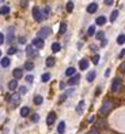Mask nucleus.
I'll return each instance as SVG.
<instances>
[{"mask_svg":"<svg viewBox=\"0 0 125 134\" xmlns=\"http://www.w3.org/2000/svg\"><path fill=\"white\" fill-rule=\"evenodd\" d=\"M29 114H30V110L27 108V107H22L21 108V115L25 118V116H29Z\"/></svg>","mask_w":125,"mask_h":134,"instance_id":"nucleus-23","label":"nucleus"},{"mask_svg":"<svg viewBox=\"0 0 125 134\" xmlns=\"http://www.w3.org/2000/svg\"><path fill=\"white\" fill-rule=\"evenodd\" d=\"M49 14V7H45V10L42 11V15H43V18H46V15Z\"/></svg>","mask_w":125,"mask_h":134,"instance_id":"nucleus-38","label":"nucleus"},{"mask_svg":"<svg viewBox=\"0 0 125 134\" xmlns=\"http://www.w3.org/2000/svg\"><path fill=\"white\" fill-rule=\"evenodd\" d=\"M33 80H34L33 75H26V81H27V82H33Z\"/></svg>","mask_w":125,"mask_h":134,"instance_id":"nucleus-39","label":"nucleus"},{"mask_svg":"<svg viewBox=\"0 0 125 134\" xmlns=\"http://www.w3.org/2000/svg\"><path fill=\"white\" fill-rule=\"evenodd\" d=\"M54 120H56V114L50 112L48 115V118H46V124H48V126H52V124L54 123Z\"/></svg>","mask_w":125,"mask_h":134,"instance_id":"nucleus-7","label":"nucleus"},{"mask_svg":"<svg viewBox=\"0 0 125 134\" xmlns=\"http://www.w3.org/2000/svg\"><path fill=\"white\" fill-rule=\"evenodd\" d=\"M110 71H112V70H110V68H107L106 71H105V77H109V75H110Z\"/></svg>","mask_w":125,"mask_h":134,"instance_id":"nucleus-45","label":"nucleus"},{"mask_svg":"<svg viewBox=\"0 0 125 134\" xmlns=\"http://www.w3.org/2000/svg\"><path fill=\"white\" fill-rule=\"evenodd\" d=\"M60 49H61V45H60L59 42H53V44H52V51L53 52H59Z\"/></svg>","mask_w":125,"mask_h":134,"instance_id":"nucleus-25","label":"nucleus"},{"mask_svg":"<svg viewBox=\"0 0 125 134\" xmlns=\"http://www.w3.org/2000/svg\"><path fill=\"white\" fill-rule=\"evenodd\" d=\"M31 120H33V122H38V120H40L38 114H33V116H31Z\"/></svg>","mask_w":125,"mask_h":134,"instance_id":"nucleus-37","label":"nucleus"},{"mask_svg":"<svg viewBox=\"0 0 125 134\" xmlns=\"http://www.w3.org/2000/svg\"><path fill=\"white\" fill-rule=\"evenodd\" d=\"M92 63H94V64H98V63H99V55H94V56H92Z\"/></svg>","mask_w":125,"mask_h":134,"instance_id":"nucleus-33","label":"nucleus"},{"mask_svg":"<svg viewBox=\"0 0 125 134\" xmlns=\"http://www.w3.org/2000/svg\"><path fill=\"white\" fill-rule=\"evenodd\" d=\"M8 88H10V90H15L16 88H18V81H16V80H12L10 84H8Z\"/></svg>","mask_w":125,"mask_h":134,"instance_id":"nucleus-20","label":"nucleus"},{"mask_svg":"<svg viewBox=\"0 0 125 134\" xmlns=\"http://www.w3.org/2000/svg\"><path fill=\"white\" fill-rule=\"evenodd\" d=\"M50 32H52L50 28H48V26H46V28H42V29H40V30H38L37 37H38V38H41V40H43V38H46V37L50 34Z\"/></svg>","mask_w":125,"mask_h":134,"instance_id":"nucleus-2","label":"nucleus"},{"mask_svg":"<svg viewBox=\"0 0 125 134\" xmlns=\"http://www.w3.org/2000/svg\"><path fill=\"white\" fill-rule=\"evenodd\" d=\"M95 120V116L94 115H92V116H90V118H88V122H90V123H91V122H94Z\"/></svg>","mask_w":125,"mask_h":134,"instance_id":"nucleus-46","label":"nucleus"},{"mask_svg":"<svg viewBox=\"0 0 125 134\" xmlns=\"http://www.w3.org/2000/svg\"><path fill=\"white\" fill-rule=\"evenodd\" d=\"M14 54H16V48L15 46H10L8 48V55H14Z\"/></svg>","mask_w":125,"mask_h":134,"instance_id":"nucleus-34","label":"nucleus"},{"mask_svg":"<svg viewBox=\"0 0 125 134\" xmlns=\"http://www.w3.org/2000/svg\"><path fill=\"white\" fill-rule=\"evenodd\" d=\"M49 80H50V74H49V72L42 74V77H41V81H42V82H48Z\"/></svg>","mask_w":125,"mask_h":134,"instance_id":"nucleus-30","label":"nucleus"},{"mask_svg":"<svg viewBox=\"0 0 125 134\" xmlns=\"http://www.w3.org/2000/svg\"><path fill=\"white\" fill-rule=\"evenodd\" d=\"M67 32V23L65 22H63L61 25H60V30H59V33L60 34H64Z\"/></svg>","mask_w":125,"mask_h":134,"instance_id":"nucleus-29","label":"nucleus"},{"mask_svg":"<svg viewBox=\"0 0 125 134\" xmlns=\"http://www.w3.org/2000/svg\"><path fill=\"white\" fill-rule=\"evenodd\" d=\"M42 101H43L42 96H36V97H34V104H37V106H41Z\"/></svg>","mask_w":125,"mask_h":134,"instance_id":"nucleus-27","label":"nucleus"},{"mask_svg":"<svg viewBox=\"0 0 125 134\" xmlns=\"http://www.w3.org/2000/svg\"><path fill=\"white\" fill-rule=\"evenodd\" d=\"M97 10H98V4H97V3H90V4L87 6V12H88V14H94Z\"/></svg>","mask_w":125,"mask_h":134,"instance_id":"nucleus-8","label":"nucleus"},{"mask_svg":"<svg viewBox=\"0 0 125 134\" xmlns=\"http://www.w3.org/2000/svg\"><path fill=\"white\" fill-rule=\"evenodd\" d=\"M12 74H14V80H19V78L23 77V71L21 68H15L12 71Z\"/></svg>","mask_w":125,"mask_h":134,"instance_id":"nucleus-10","label":"nucleus"},{"mask_svg":"<svg viewBox=\"0 0 125 134\" xmlns=\"http://www.w3.org/2000/svg\"><path fill=\"white\" fill-rule=\"evenodd\" d=\"M11 104H12L14 107L18 106V104H19V94H16V93H15V94L11 96Z\"/></svg>","mask_w":125,"mask_h":134,"instance_id":"nucleus-11","label":"nucleus"},{"mask_svg":"<svg viewBox=\"0 0 125 134\" xmlns=\"http://www.w3.org/2000/svg\"><path fill=\"white\" fill-rule=\"evenodd\" d=\"M87 134H99V132H98L97 129H92V130H90V132L87 133Z\"/></svg>","mask_w":125,"mask_h":134,"instance_id":"nucleus-40","label":"nucleus"},{"mask_svg":"<svg viewBox=\"0 0 125 134\" xmlns=\"http://www.w3.org/2000/svg\"><path fill=\"white\" fill-rule=\"evenodd\" d=\"M25 68L27 70V71H31V70L34 68V63L31 62V60H27V62L25 63Z\"/></svg>","mask_w":125,"mask_h":134,"instance_id":"nucleus-21","label":"nucleus"},{"mask_svg":"<svg viewBox=\"0 0 125 134\" xmlns=\"http://www.w3.org/2000/svg\"><path fill=\"white\" fill-rule=\"evenodd\" d=\"M87 67H88V60H87V59H82L79 62V68L80 70H87Z\"/></svg>","mask_w":125,"mask_h":134,"instance_id":"nucleus-13","label":"nucleus"},{"mask_svg":"<svg viewBox=\"0 0 125 134\" xmlns=\"http://www.w3.org/2000/svg\"><path fill=\"white\" fill-rule=\"evenodd\" d=\"M103 37H105V33H103V32H98V33H97V38H98V40H103Z\"/></svg>","mask_w":125,"mask_h":134,"instance_id":"nucleus-36","label":"nucleus"},{"mask_svg":"<svg viewBox=\"0 0 125 134\" xmlns=\"http://www.w3.org/2000/svg\"><path fill=\"white\" fill-rule=\"evenodd\" d=\"M125 42V34H120V36L117 37V44L118 45H123Z\"/></svg>","mask_w":125,"mask_h":134,"instance_id":"nucleus-26","label":"nucleus"},{"mask_svg":"<svg viewBox=\"0 0 125 134\" xmlns=\"http://www.w3.org/2000/svg\"><path fill=\"white\" fill-rule=\"evenodd\" d=\"M34 46V48H37V49H41V48H43V40H41V38H34L33 40V44H31Z\"/></svg>","mask_w":125,"mask_h":134,"instance_id":"nucleus-6","label":"nucleus"},{"mask_svg":"<svg viewBox=\"0 0 125 134\" xmlns=\"http://www.w3.org/2000/svg\"><path fill=\"white\" fill-rule=\"evenodd\" d=\"M95 71H90L88 74H87V77H86V80H87V82H92L94 81V78H95Z\"/></svg>","mask_w":125,"mask_h":134,"instance_id":"nucleus-19","label":"nucleus"},{"mask_svg":"<svg viewBox=\"0 0 125 134\" xmlns=\"http://www.w3.org/2000/svg\"><path fill=\"white\" fill-rule=\"evenodd\" d=\"M113 108V101L112 100H106L105 103L102 104V107H101V111H99V114L101 115H107L109 114V111Z\"/></svg>","mask_w":125,"mask_h":134,"instance_id":"nucleus-1","label":"nucleus"},{"mask_svg":"<svg viewBox=\"0 0 125 134\" xmlns=\"http://www.w3.org/2000/svg\"><path fill=\"white\" fill-rule=\"evenodd\" d=\"M124 55H125V49H123V51L120 52V55H118V58L121 59V58H124Z\"/></svg>","mask_w":125,"mask_h":134,"instance_id":"nucleus-44","label":"nucleus"},{"mask_svg":"<svg viewBox=\"0 0 125 134\" xmlns=\"http://www.w3.org/2000/svg\"><path fill=\"white\" fill-rule=\"evenodd\" d=\"M0 58H1V51H0Z\"/></svg>","mask_w":125,"mask_h":134,"instance_id":"nucleus-50","label":"nucleus"},{"mask_svg":"<svg viewBox=\"0 0 125 134\" xmlns=\"http://www.w3.org/2000/svg\"><path fill=\"white\" fill-rule=\"evenodd\" d=\"M19 42H21V44H25L26 38H25V37H19Z\"/></svg>","mask_w":125,"mask_h":134,"instance_id":"nucleus-43","label":"nucleus"},{"mask_svg":"<svg viewBox=\"0 0 125 134\" xmlns=\"http://www.w3.org/2000/svg\"><path fill=\"white\" fill-rule=\"evenodd\" d=\"M26 54H27L29 58H34L37 55V48H34L33 45H27V48H26Z\"/></svg>","mask_w":125,"mask_h":134,"instance_id":"nucleus-5","label":"nucleus"},{"mask_svg":"<svg viewBox=\"0 0 125 134\" xmlns=\"http://www.w3.org/2000/svg\"><path fill=\"white\" fill-rule=\"evenodd\" d=\"M117 16H118V10H114L112 12V15H110V22H114L117 19Z\"/></svg>","mask_w":125,"mask_h":134,"instance_id":"nucleus-28","label":"nucleus"},{"mask_svg":"<svg viewBox=\"0 0 125 134\" xmlns=\"http://www.w3.org/2000/svg\"><path fill=\"white\" fill-rule=\"evenodd\" d=\"M10 12V7H8V6H1V7H0V14H1V15H5V14H8Z\"/></svg>","mask_w":125,"mask_h":134,"instance_id":"nucleus-22","label":"nucleus"},{"mask_svg":"<svg viewBox=\"0 0 125 134\" xmlns=\"http://www.w3.org/2000/svg\"><path fill=\"white\" fill-rule=\"evenodd\" d=\"M3 42H4V34H3V33H0V45H1Z\"/></svg>","mask_w":125,"mask_h":134,"instance_id":"nucleus-41","label":"nucleus"},{"mask_svg":"<svg viewBox=\"0 0 125 134\" xmlns=\"http://www.w3.org/2000/svg\"><path fill=\"white\" fill-rule=\"evenodd\" d=\"M120 70H121V71H125V63H123V64H120Z\"/></svg>","mask_w":125,"mask_h":134,"instance_id":"nucleus-47","label":"nucleus"},{"mask_svg":"<svg viewBox=\"0 0 125 134\" xmlns=\"http://www.w3.org/2000/svg\"><path fill=\"white\" fill-rule=\"evenodd\" d=\"M120 86H121V80L118 77L114 78V80H113V84H112V92H118Z\"/></svg>","mask_w":125,"mask_h":134,"instance_id":"nucleus-4","label":"nucleus"},{"mask_svg":"<svg viewBox=\"0 0 125 134\" xmlns=\"http://www.w3.org/2000/svg\"><path fill=\"white\" fill-rule=\"evenodd\" d=\"M14 34H15L14 28H8V36H7V40H8V41H12V40H14Z\"/></svg>","mask_w":125,"mask_h":134,"instance_id":"nucleus-18","label":"nucleus"},{"mask_svg":"<svg viewBox=\"0 0 125 134\" xmlns=\"http://www.w3.org/2000/svg\"><path fill=\"white\" fill-rule=\"evenodd\" d=\"M65 75L67 77H74V75H76V70H75L74 67H68V68L65 70Z\"/></svg>","mask_w":125,"mask_h":134,"instance_id":"nucleus-12","label":"nucleus"},{"mask_svg":"<svg viewBox=\"0 0 125 134\" xmlns=\"http://www.w3.org/2000/svg\"><path fill=\"white\" fill-rule=\"evenodd\" d=\"M21 4L23 6V7H27V4H29V3H27V2H22Z\"/></svg>","mask_w":125,"mask_h":134,"instance_id":"nucleus-48","label":"nucleus"},{"mask_svg":"<svg viewBox=\"0 0 125 134\" xmlns=\"http://www.w3.org/2000/svg\"><path fill=\"white\" fill-rule=\"evenodd\" d=\"M105 4H106V6H112L113 4V0H105Z\"/></svg>","mask_w":125,"mask_h":134,"instance_id":"nucleus-42","label":"nucleus"},{"mask_svg":"<svg viewBox=\"0 0 125 134\" xmlns=\"http://www.w3.org/2000/svg\"><path fill=\"white\" fill-rule=\"evenodd\" d=\"M10 63H11V60H10V58H8V56L3 58V59L0 60V64H1L3 67H8V66H10Z\"/></svg>","mask_w":125,"mask_h":134,"instance_id":"nucleus-15","label":"nucleus"},{"mask_svg":"<svg viewBox=\"0 0 125 134\" xmlns=\"http://www.w3.org/2000/svg\"><path fill=\"white\" fill-rule=\"evenodd\" d=\"M95 23H97V25H99V26L105 25V23H106V16H103V15L98 16V18H97V21H95Z\"/></svg>","mask_w":125,"mask_h":134,"instance_id":"nucleus-17","label":"nucleus"},{"mask_svg":"<svg viewBox=\"0 0 125 134\" xmlns=\"http://www.w3.org/2000/svg\"><path fill=\"white\" fill-rule=\"evenodd\" d=\"M106 44H107V41H106V40H105V38H103V40H102V45L105 46V45H106Z\"/></svg>","mask_w":125,"mask_h":134,"instance_id":"nucleus-49","label":"nucleus"},{"mask_svg":"<svg viewBox=\"0 0 125 134\" xmlns=\"http://www.w3.org/2000/svg\"><path fill=\"white\" fill-rule=\"evenodd\" d=\"M72 10H74V3H72V2H68V3H67V11H68V12H71Z\"/></svg>","mask_w":125,"mask_h":134,"instance_id":"nucleus-32","label":"nucleus"},{"mask_svg":"<svg viewBox=\"0 0 125 134\" xmlns=\"http://www.w3.org/2000/svg\"><path fill=\"white\" fill-rule=\"evenodd\" d=\"M64 132H65V122L61 120V122L59 123V126H57V133H59V134H63Z\"/></svg>","mask_w":125,"mask_h":134,"instance_id":"nucleus-14","label":"nucleus"},{"mask_svg":"<svg viewBox=\"0 0 125 134\" xmlns=\"http://www.w3.org/2000/svg\"><path fill=\"white\" fill-rule=\"evenodd\" d=\"M92 34H95V26L91 25L88 28V30H87V36H92Z\"/></svg>","mask_w":125,"mask_h":134,"instance_id":"nucleus-31","label":"nucleus"},{"mask_svg":"<svg viewBox=\"0 0 125 134\" xmlns=\"http://www.w3.org/2000/svg\"><path fill=\"white\" fill-rule=\"evenodd\" d=\"M33 16H34V19H36L37 22H41L42 19H43L42 11L40 10L38 7H34V8H33Z\"/></svg>","mask_w":125,"mask_h":134,"instance_id":"nucleus-3","label":"nucleus"},{"mask_svg":"<svg viewBox=\"0 0 125 134\" xmlns=\"http://www.w3.org/2000/svg\"><path fill=\"white\" fill-rule=\"evenodd\" d=\"M79 80H80V75H79V74L74 75V77H71V78H69V81H68V85H71V86L76 85V84L79 82Z\"/></svg>","mask_w":125,"mask_h":134,"instance_id":"nucleus-9","label":"nucleus"},{"mask_svg":"<svg viewBox=\"0 0 125 134\" xmlns=\"http://www.w3.org/2000/svg\"><path fill=\"white\" fill-rule=\"evenodd\" d=\"M26 92H27V88H26V86H21V88H19V94H25Z\"/></svg>","mask_w":125,"mask_h":134,"instance_id":"nucleus-35","label":"nucleus"},{"mask_svg":"<svg viewBox=\"0 0 125 134\" xmlns=\"http://www.w3.org/2000/svg\"><path fill=\"white\" fill-rule=\"evenodd\" d=\"M46 66H48V67H53L54 66V63H56V59H54V58L53 56H49L48 58V59H46Z\"/></svg>","mask_w":125,"mask_h":134,"instance_id":"nucleus-16","label":"nucleus"},{"mask_svg":"<svg viewBox=\"0 0 125 134\" xmlns=\"http://www.w3.org/2000/svg\"><path fill=\"white\" fill-rule=\"evenodd\" d=\"M83 108H84V101L82 100L79 104H78V107H76V112L78 114H82L83 112Z\"/></svg>","mask_w":125,"mask_h":134,"instance_id":"nucleus-24","label":"nucleus"}]
</instances>
